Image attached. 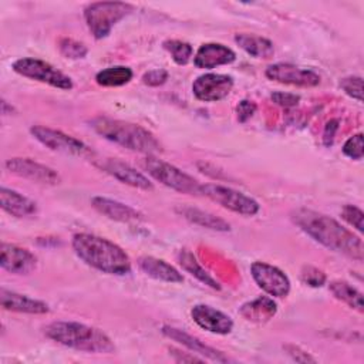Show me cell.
Returning <instances> with one entry per match:
<instances>
[{"instance_id": "obj_1", "label": "cell", "mask_w": 364, "mask_h": 364, "mask_svg": "<svg viewBox=\"0 0 364 364\" xmlns=\"http://www.w3.org/2000/svg\"><path fill=\"white\" fill-rule=\"evenodd\" d=\"M291 219L304 233L324 247L343 253L357 262H363L364 246L361 237L344 228L336 219L306 208L294 210Z\"/></svg>"}, {"instance_id": "obj_2", "label": "cell", "mask_w": 364, "mask_h": 364, "mask_svg": "<svg viewBox=\"0 0 364 364\" xmlns=\"http://www.w3.org/2000/svg\"><path fill=\"white\" fill-rule=\"evenodd\" d=\"M75 255L88 266L115 276L131 272L129 256L114 242L90 233H75L71 240Z\"/></svg>"}, {"instance_id": "obj_3", "label": "cell", "mask_w": 364, "mask_h": 364, "mask_svg": "<svg viewBox=\"0 0 364 364\" xmlns=\"http://www.w3.org/2000/svg\"><path fill=\"white\" fill-rule=\"evenodd\" d=\"M44 333L53 341L77 351L92 354L115 353L112 340L102 330L82 323L54 321L44 328Z\"/></svg>"}, {"instance_id": "obj_4", "label": "cell", "mask_w": 364, "mask_h": 364, "mask_svg": "<svg viewBox=\"0 0 364 364\" xmlns=\"http://www.w3.org/2000/svg\"><path fill=\"white\" fill-rule=\"evenodd\" d=\"M91 127L102 138L129 151H136L145 155H154L162 151V146L155 135L138 124L107 117H97L91 121Z\"/></svg>"}, {"instance_id": "obj_5", "label": "cell", "mask_w": 364, "mask_h": 364, "mask_svg": "<svg viewBox=\"0 0 364 364\" xmlns=\"http://www.w3.org/2000/svg\"><path fill=\"white\" fill-rule=\"evenodd\" d=\"M132 10L134 6L124 1H95L84 9V18L94 38L101 40Z\"/></svg>"}, {"instance_id": "obj_6", "label": "cell", "mask_w": 364, "mask_h": 364, "mask_svg": "<svg viewBox=\"0 0 364 364\" xmlns=\"http://www.w3.org/2000/svg\"><path fill=\"white\" fill-rule=\"evenodd\" d=\"M142 165L145 171L158 182L162 185L178 191L181 193L188 195H200V185L199 181L188 175L186 172L181 171L179 168L155 158L154 155H146V158L142 161Z\"/></svg>"}, {"instance_id": "obj_7", "label": "cell", "mask_w": 364, "mask_h": 364, "mask_svg": "<svg viewBox=\"0 0 364 364\" xmlns=\"http://www.w3.org/2000/svg\"><path fill=\"white\" fill-rule=\"evenodd\" d=\"M13 70L27 78L37 80L40 82H46L51 87L60 88V90H71L73 81L68 75L53 67L51 64L33 58V57H23L13 63Z\"/></svg>"}, {"instance_id": "obj_8", "label": "cell", "mask_w": 364, "mask_h": 364, "mask_svg": "<svg viewBox=\"0 0 364 364\" xmlns=\"http://www.w3.org/2000/svg\"><path fill=\"white\" fill-rule=\"evenodd\" d=\"M200 195L209 198L210 200L219 203L220 206L232 212L246 216H253L260 209V205L253 198L245 195L243 192L218 183H202Z\"/></svg>"}, {"instance_id": "obj_9", "label": "cell", "mask_w": 364, "mask_h": 364, "mask_svg": "<svg viewBox=\"0 0 364 364\" xmlns=\"http://www.w3.org/2000/svg\"><path fill=\"white\" fill-rule=\"evenodd\" d=\"M30 132L40 144H43L51 151L77 156H85L91 154V149L82 141L71 135H67L58 129H53L43 125H33L30 128Z\"/></svg>"}, {"instance_id": "obj_10", "label": "cell", "mask_w": 364, "mask_h": 364, "mask_svg": "<svg viewBox=\"0 0 364 364\" xmlns=\"http://www.w3.org/2000/svg\"><path fill=\"white\" fill-rule=\"evenodd\" d=\"M250 274L256 284L269 296L286 297L290 291V280L287 274L273 264L253 262L250 266Z\"/></svg>"}, {"instance_id": "obj_11", "label": "cell", "mask_w": 364, "mask_h": 364, "mask_svg": "<svg viewBox=\"0 0 364 364\" xmlns=\"http://www.w3.org/2000/svg\"><path fill=\"white\" fill-rule=\"evenodd\" d=\"M233 88V78L226 74L208 73L192 82L193 95L205 102H216L226 98Z\"/></svg>"}, {"instance_id": "obj_12", "label": "cell", "mask_w": 364, "mask_h": 364, "mask_svg": "<svg viewBox=\"0 0 364 364\" xmlns=\"http://www.w3.org/2000/svg\"><path fill=\"white\" fill-rule=\"evenodd\" d=\"M264 74L272 81L296 87H316L320 84V75L316 71L289 63L272 64Z\"/></svg>"}, {"instance_id": "obj_13", "label": "cell", "mask_w": 364, "mask_h": 364, "mask_svg": "<svg viewBox=\"0 0 364 364\" xmlns=\"http://www.w3.org/2000/svg\"><path fill=\"white\" fill-rule=\"evenodd\" d=\"M4 165L9 172L41 185H57L61 181L57 171L30 158H10Z\"/></svg>"}, {"instance_id": "obj_14", "label": "cell", "mask_w": 364, "mask_h": 364, "mask_svg": "<svg viewBox=\"0 0 364 364\" xmlns=\"http://www.w3.org/2000/svg\"><path fill=\"white\" fill-rule=\"evenodd\" d=\"M95 165L104 171L105 173L114 176L115 179H118L122 183H127L132 188H138V189H144V191H151L154 189L152 182L139 171H136L135 168H132L131 165L117 159V158H105V159H100L95 162Z\"/></svg>"}, {"instance_id": "obj_15", "label": "cell", "mask_w": 364, "mask_h": 364, "mask_svg": "<svg viewBox=\"0 0 364 364\" xmlns=\"http://www.w3.org/2000/svg\"><path fill=\"white\" fill-rule=\"evenodd\" d=\"M0 264L13 274H28L37 267V257L27 249L11 243H1Z\"/></svg>"}, {"instance_id": "obj_16", "label": "cell", "mask_w": 364, "mask_h": 364, "mask_svg": "<svg viewBox=\"0 0 364 364\" xmlns=\"http://www.w3.org/2000/svg\"><path fill=\"white\" fill-rule=\"evenodd\" d=\"M191 316L200 328L213 334H229L233 328V321L228 314L208 304L193 306Z\"/></svg>"}, {"instance_id": "obj_17", "label": "cell", "mask_w": 364, "mask_h": 364, "mask_svg": "<svg viewBox=\"0 0 364 364\" xmlns=\"http://www.w3.org/2000/svg\"><path fill=\"white\" fill-rule=\"evenodd\" d=\"M162 334L166 336L168 338H172V340L181 343L188 350H191L196 354H200L203 358H208V360H212V361H216V363H228L229 361V358L222 351H219V350H216L210 346H206L199 338H196V337L179 330V328H175V327H171V326H164L162 327Z\"/></svg>"}, {"instance_id": "obj_18", "label": "cell", "mask_w": 364, "mask_h": 364, "mask_svg": "<svg viewBox=\"0 0 364 364\" xmlns=\"http://www.w3.org/2000/svg\"><path fill=\"white\" fill-rule=\"evenodd\" d=\"M235 60L236 54L232 48L219 43H206L198 48L193 64L198 68H215L218 65L230 64Z\"/></svg>"}, {"instance_id": "obj_19", "label": "cell", "mask_w": 364, "mask_h": 364, "mask_svg": "<svg viewBox=\"0 0 364 364\" xmlns=\"http://www.w3.org/2000/svg\"><path fill=\"white\" fill-rule=\"evenodd\" d=\"M91 203L94 206L95 210H98L101 215L107 216L108 219H112V220H117V222H122V223H135V222H141L144 220L142 215L122 203V202H118V200H114V199H109V198H104V196H94L91 199Z\"/></svg>"}, {"instance_id": "obj_20", "label": "cell", "mask_w": 364, "mask_h": 364, "mask_svg": "<svg viewBox=\"0 0 364 364\" xmlns=\"http://www.w3.org/2000/svg\"><path fill=\"white\" fill-rule=\"evenodd\" d=\"M0 303L4 310L17 311V313L44 314L50 311V307L47 303L11 291V290H6V289L0 290Z\"/></svg>"}, {"instance_id": "obj_21", "label": "cell", "mask_w": 364, "mask_h": 364, "mask_svg": "<svg viewBox=\"0 0 364 364\" xmlns=\"http://www.w3.org/2000/svg\"><path fill=\"white\" fill-rule=\"evenodd\" d=\"M0 205L7 213L16 218H28L37 213V203L34 200L4 186L0 189Z\"/></svg>"}, {"instance_id": "obj_22", "label": "cell", "mask_w": 364, "mask_h": 364, "mask_svg": "<svg viewBox=\"0 0 364 364\" xmlns=\"http://www.w3.org/2000/svg\"><path fill=\"white\" fill-rule=\"evenodd\" d=\"M138 266L144 273L152 279L166 282V283H182L183 276L169 263L154 256H141L138 259Z\"/></svg>"}, {"instance_id": "obj_23", "label": "cell", "mask_w": 364, "mask_h": 364, "mask_svg": "<svg viewBox=\"0 0 364 364\" xmlns=\"http://www.w3.org/2000/svg\"><path fill=\"white\" fill-rule=\"evenodd\" d=\"M235 43L245 50L249 55L255 58H263L267 60L273 57L274 54V47L273 43L264 37L256 36V34H247V33H240L235 36Z\"/></svg>"}, {"instance_id": "obj_24", "label": "cell", "mask_w": 364, "mask_h": 364, "mask_svg": "<svg viewBox=\"0 0 364 364\" xmlns=\"http://www.w3.org/2000/svg\"><path fill=\"white\" fill-rule=\"evenodd\" d=\"M176 212L179 215H182L185 219H188L189 222H192L195 225H199L202 228L212 229V230H216V232L230 230V225L226 220L215 216L210 212H206V210H202V209H198V208H192V206H181V208L176 209Z\"/></svg>"}, {"instance_id": "obj_25", "label": "cell", "mask_w": 364, "mask_h": 364, "mask_svg": "<svg viewBox=\"0 0 364 364\" xmlns=\"http://www.w3.org/2000/svg\"><path fill=\"white\" fill-rule=\"evenodd\" d=\"M276 311H277V306L269 297H259L253 301L243 304L240 309V313L243 317L257 323L270 320L276 314Z\"/></svg>"}, {"instance_id": "obj_26", "label": "cell", "mask_w": 364, "mask_h": 364, "mask_svg": "<svg viewBox=\"0 0 364 364\" xmlns=\"http://www.w3.org/2000/svg\"><path fill=\"white\" fill-rule=\"evenodd\" d=\"M328 289L334 294L336 299L346 303L348 307L363 313L364 304H363V293L358 291L355 287H353L350 283L343 280H334L328 284Z\"/></svg>"}, {"instance_id": "obj_27", "label": "cell", "mask_w": 364, "mask_h": 364, "mask_svg": "<svg viewBox=\"0 0 364 364\" xmlns=\"http://www.w3.org/2000/svg\"><path fill=\"white\" fill-rule=\"evenodd\" d=\"M134 73L127 65H112L101 70L95 75L97 84L102 87H119L131 81Z\"/></svg>"}, {"instance_id": "obj_28", "label": "cell", "mask_w": 364, "mask_h": 364, "mask_svg": "<svg viewBox=\"0 0 364 364\" xmlns=\"http://www.w3.org/2000/svg\"><path fill=\"white\" fill-rule=\"evenodd\" d=\"M179 263L183 266L185 270H188L192 276H195V277H196L198 280H200L202 283H205V284H208L209 287L216 289V290L220 289L219 283L196 262V259H195L189 252H186V250L181 252V255H179Z\"/></svg>"}, {"instance_id": "obj_29", "label": "cell", "mask_w": 364, "mask_h": 364, "mask_svg": "<svg viewBox=\"0 0 364 364\" xmlns=\"http://www.w3.org/2000/svg\"><path fill=\"white\" fill-rule=\"evenodd\" d=\"M164 48L171 54L172 60L179 65L188 64L193 53L192 46L181 40H166L164 41Z\"/></svg>"}, {"instance_id": "obj_30", "label": "cell", "mask_w": 364, "mask_h": 364, "mask_svg": "<svg viewBox=\"0 0 364 364\" xmlns=\"http://www.w3.org/2000/svg\"><path fill=\"white\" fill-rule=\"evenodd\" d=\"M58 48L65 58H71V60L84 58L88 53V48L82 43L75 41L73 38H61L58 41Z\"/></svg>"}, {"instance_id": "obj_31", "label": "cell", "mask_w": 364, "mask_h": 364, "mask_svg": "<svg viewBox=\"0 0 364 364\" xmlns=\"http://www.w3.org/2000/svg\"><path fill=\"white\" fill-rule=\"evenodd\" d=\"M340 87L348 97H351L360 102L363 101V78L361 77H358V75L344 77L340 81Z\"/></svg>"}, {"instance_id": "obj_32", "label": "cell", "mask_w": 364, "mask_h": 364, "mask_svg": "<svg viewBox=\"0 0 364 364\" xmlns=\"http://www.w3.org/2000/svg\"><path fill=\"white\" fill-rule=\"evenodd\" d=\"M343 154L351 159H363L364 155V145H363V134L358 132L350 136L343 145Z\"/></svg>"}, {"instance_id": "obj_33", "label": "cell", "mask_w": 364, "mask_h": 364, "mask_svg": "<svg viewBox=\"0 0 364 364\" xmlns=\"http://www.w3.org/2000/svg\"><path fill=\"white\" fill-rule=\"evenodd\" d=\"M341 218L348 223L351 225L353 228H355L360 233L364 230V213L360 208L354 206V205H346L343 209H341Z\"/></svg>"}, {"instance_id": "obj_34", "label": "cell", "mask_w": 364, "mask_h": 364, "mask_svg": "<svg viewBox=\"0 0 364 364\" xmlns=\"http://www.w3.org/2000/svg\"><path fill=\"white\" fill-rule=\"evenodd\" d=\"M301 280L311 287H320L326 283V274L321 270H318L317 267L306 266L301 270Z\"/></svg>"}, {"instance_id": "obj_35", "label": "cell", "mask_w": 364, "mask_h": 364, "mask_svg": "<svg viewBox=\"0 0 364 364\" xmlns=\"http://www.w3.org/2000/svg\"><path fill=\"white\" fill-rule=\"evenodd\" d=\"M166 80H168V71H166V70H162V68L151 70V71H148V73H145V74L142 75L144 84L151 85V87L162 85Z\"/></svg>"}, {"instance_id": "obj_36", "label": "cell", "mask_w": 364, "mask_h": 364, "mask_svg": "<svg viewBox=\"0 0 364 364\" xmlns=\"http://www.w3.org/2000/svg\"><path fill=\"white\" fill-rule=\"evenodd\" d=\"M272 101L280 107H284V108H291V107H296L300 101V97L296 95V94H290V92H282V91H276L270 95Z\"/></svg>"}, {"instance_id": "obj_37", "label": "cell", "mask_w": 364, "mask_h": 364, "mask_svg": "<svg viewBox=\"0 0 364 364\" xmlns=\"http://www.w3.org/2000/svg\"><path fill=\"white\" fill-rule=\"evenodd\" d=\"M256 111V104L252 102V101H247V100H242L237 105V119L240 122H245L247 121Z\"/></svg>"}, {"instance_id": "obj_38", "label": "cell", "mask_w": 364, "mask_h": 364, "mask_svg": "<svg viewBox=\"0 0 364 364\" xmlns=\"http://www.w3.org/2000/svg\"><path fill=\"white\" fill-rule=\"evenodd\" d=\"M286 350H287V354H289L293 360H296V361H299V363H314V361H316L309 353L300 350V348L296 347V346H286Z\"/></svg>"}, {"instance_id": "obj_39", "label": "cell", "mask_w": 364, "mask_h": 364, "mask_svg": "<svg viewBox=\"0 0 364 364\" xmlns=\"http://www.w3.org/2000/svg\"><path fill=\"white\" fill-rule=\"evenodd\" d=\"M338 129V121L337 119H331L327 125H326V129H324V135H323V139H324V144L326 145H331L333 144V139H334V135H336V131Z\"/></svg>"}, {"instance_id": "obj_40", "label": "cell", "mask_w": 364, "mask_h": 364, "mask_svg": "<svg viewBox=\"0 0 364 364\" xmlns=\"http://www.w3.org/2000/svg\"><path fill=\"white\" fill-rule=\"evenodd\" d=\"M171 354L175 357V360L176 361H188V363H193V361H202V358H198V357H195V355H186V354H182L181 351H178V350H175V348H171Z\"/></svg>"}]
</instances>
